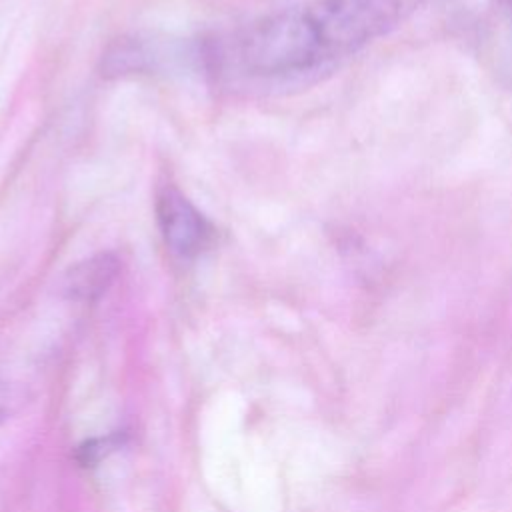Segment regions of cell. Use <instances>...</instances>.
Segmentation results:
<instances>
[{"mask_svg": "<svg viewBox=\"0 0 512 512\" xmlns=\"http://www.w3.org/2000/svg\"><path fill=\"white\" fill-rule=\"evenodd\" d=\"M384 0H306L248 24L234 42L250 76H290L354 54L396 24Z\"/></svg>", "mask_w": 512, "mask_h": 512, "instance_id": "1", "label": "cell"}, {"mask_svg": "<svg viewBox=\"0 0 512 512\" xmlns=\"http://www.w3.org/2000/svg\"><path fill=\"white\" fill-rule=\"evenodd\" d=\"M154 210L162 240L174 256L192 260L212 246L216 234L212 222L174 184L158 188Z\"/></svg>", "mask_w": 512, "mask_h": 512, "instance_id": "2", "label": "cell"}, {"mask_svg": "<svg viewBox=\"0 0 512 512\" xmlns=\"http://www.w3.org/2000/svg\"><path fill=\"white\" fill-rule=\"evenodd\" d=\"M118 270L120 262L112 252H98L66 270L62 278V292L78 302L96 300L112 286Z\"/></svg>", "mask_w": 512, "mask_h": 512, "instance_id": "3", "label": "cell"}, {"mask_svg": "<svg viewBox=\"0 0 512 512\" xmlns=\"http://www.w3.org/2000/svg\"><path fill=\"white\" fill-rule=\"evenodd\" d=\"M388 2H392V6H394V10L398 12V16L400 18H404L410 10H414L422 0H388Z\"/></svg>", "mask_w": 512, "mask_h": 512, "instance_id": "4", "label": "cell"}, {"mask_svg": "<svg viewBox=\"0 0 512 512\" xmlns=\"http://www.w3.org/2000/svg\"><path fill=\"white\" fill-rule=\"evenodd\" d=\"M2 416H4V404H2V398H0V420H2Z\"/></svg>", "mask_w": 512, "mask_h": 512, "instance_id": "5", "label": "cell"}]
</instances>
